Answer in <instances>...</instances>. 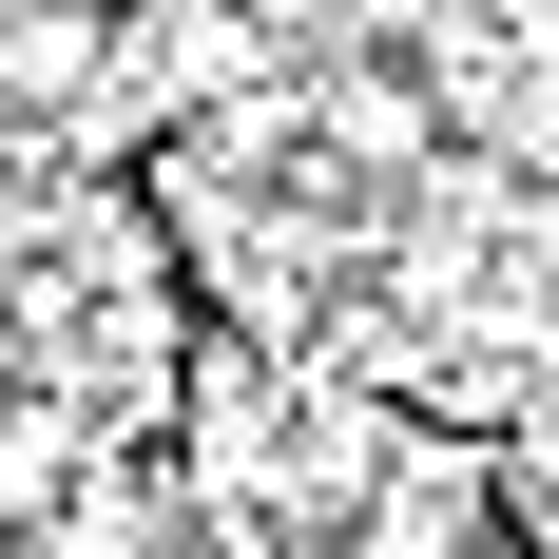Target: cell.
<instances>
[{
	"instance_id": "cell-1",
	"label": "cell",
	"mask_w": 559,
	"mask_h": 559,
	"mask_svg": "<svg viewBox=\"0 0 559 559\" xmlns=\"http://www.w3.org/2000/svg\"><path fill=\"white\" fill-rule=\"evenodd\" d=\"M329 135H347V155H425V97H405L386 58H347V78H329Z\"/></svg>"
},
{
	"instance_id": "cell-2",
	"label": "cell",
	"mask_w": 559,
	"mask_h": 559,
	"mask_svg": "<svg viewBox=\"0 0 559 559\" xmlns=\"http://www.w3.org/2000/svg\"><path fill=\"white\" fill-rule=\"evenodd\" d=\"M97 20H155V0H97Z\"/></svg>"
}]
</instances>
